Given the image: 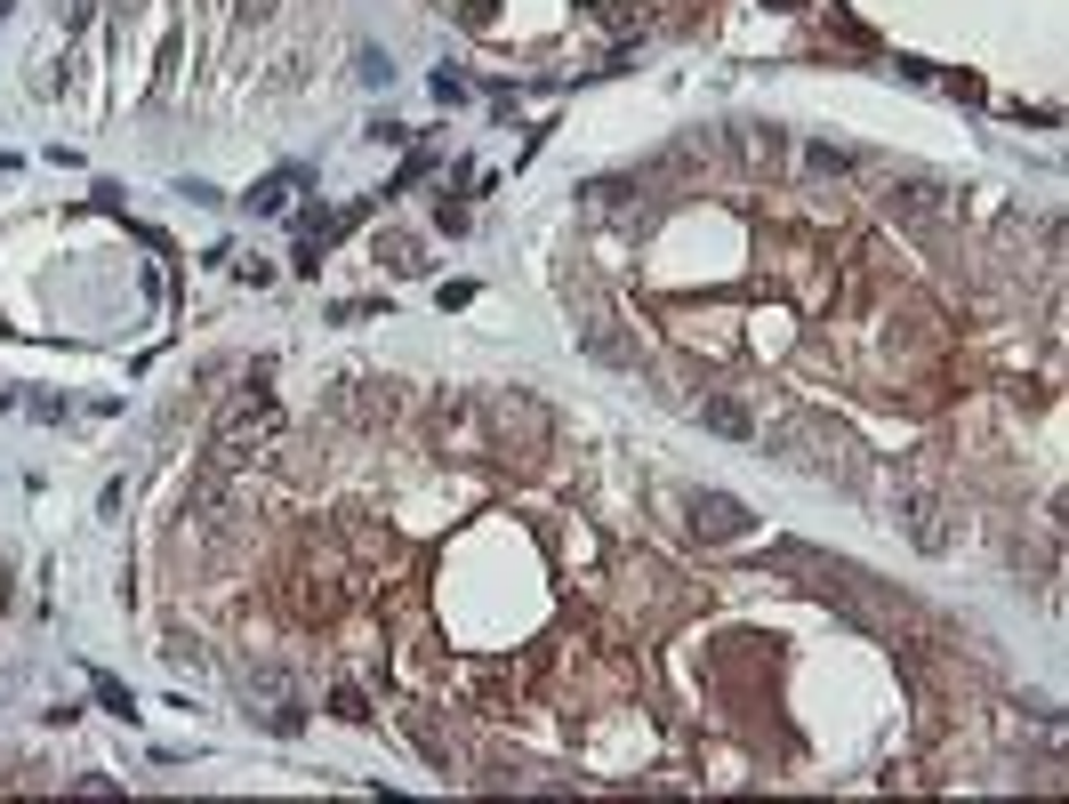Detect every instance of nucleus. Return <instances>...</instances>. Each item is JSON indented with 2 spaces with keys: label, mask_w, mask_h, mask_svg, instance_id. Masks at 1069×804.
I'll list each match as a JSON object with an SVG mask.
<instances>
[{
  "label": "nucleus",
  "mask_w": 1069,
  "mask_h": 804,
  "mask_svg": "<svg viewBox=\"0 0 1069 804\" xmlns=\"http://www.w3.org/2000/svg\"><path fill=\"white\" fill-rule=\"evenodd\" d=\"M772 450L780 459H796V467H812L820 483H860V443L845 435V426H829V419H780L772 426Z\"/></svg>",
  "instance_id": "nucleus-1"
},
{
  "label": "nucleus",
  "mask_w": 1069,
  "mask_h": 804,
  "mask_svg": "<svg viewBox=\"0 0 1069 804\" xmlns=\"http://www.w3.org/2000/svg\"><path fill=\"white\" fill-rule=\"evenodd\" d=\"M748 523L756 515L732 499V491H700V499H692V531H700V540H748Z\"/></svg>",
  "instance_id": "nucleus-2"
},
{
  "label": "nucleus",
  "mask_w": 1069,
  "mask_h": 804,
  "mask_svg": "<svg viewBox=\"0 0 1069 804\" xmlns=\"http://www.w3.org/2000/svg\"><path fill=\"white\" fill-rule=\"evenodd\" d=\"M941 515H949V507H941L933 491H900V531H909L924 555H941V547H949V523H941Z\"/></svg>",
  "instance_id": "nucleus-3"
},
{
  "label": "nucleus",
  "mask_w": 1069,
  "mask_h": 804,
  "mask_svg": "<svg viewBox=\"0 0 1069 804\" xmlns=\"http://www.w3.org/2000/svg\"><path fill=\"white\" fill-rule=\"evenodd\" d=\"M580 346H587V362H604V370H635V362H644L611 314H587V322H580Z\"/></svg>",
  "instance_id": "nucleus-4"
},
{
  "label": "nucleus",
  "mask_w": 1069,
  "mask_h": 804,
  "mask_svg": "<svg viewBox=\"0 0 1069 804\" xmlns=\"http://www.w3.org/2000/svg\"><path fill=\"white\" fill-rule=\"evenodd\" d=\"M692 410H700L708 435H732V443H756V435H765V426H756V410L739 403V395H700Z\"/></svg>",
  "instance_id": "nucleus-5"
},
{
  "label": "nucleus",
  "mask_w": 1069,
  "mask_h": 804,
  "mask_svg": "<svg viewBox=\"0 0 1069 804\" xmlns=\"http://www.w3.org/2000/svg\"><path fill=\"white\" fill-rule=\"evenodd\" d=\"M893 210H909V218H933V210H941V185H933V177H909V185H893Z\"/></svg>",
  "instance_id": "nucleus-6"
},
{
  "label": "nucleus",
  "mask_w": 1069,
  "mask_h": 804,
  "mask_svg": "<svg viewBox=\"0 0 1069 804\" xmlns=\"http://www.w3.org/2000/svg\"><path fill=\"white\" fill-rule=\"evenodd\" d=\"M298 185H306L298 170H274V177H265V185H258V194H250V210H258V218H274V210H282V201H290V194H298Z\"/></svg>",
  "instance_id": "nucleus-7"
},
{
  "label": "nucleus",
  "mask_w": 1069,
  "mask_h": 804,
  "mask_svg": "<svg viewBox=\"0 0 1069 804\" xmlns=\"http://www.w3.org/2000/svg\"><path fill=\"white\" fill-rule=\"evenodd\" d=\"M378 258L395 265V274H419V265H426V258H419V242H410V234H378Z\"/></svg>",
  "instance_id": "nucleus-8"
},
{
  "label": "nucleus",
  "mask_w": 1069,
  "mask_h": 804,
  "mask_svg": "<svg viewBox=\"0 0 1069 804\" xmlns=\"http://www.w3.org/2000/svg\"><path fill=\"white\" fill-rule=\"evenodd\" d=\"M805 161H812L820 177H845V170H853V153H845V146H805Z\"/></svg>",
  "instance_id": "nucleus-9"
},
{
  "label": "nucleus",
  "mask_w": 1069,
  "mask_h": 804,
  "mask_svg": "<svg viewBox=\"0 0 1069 804\" xmlns=\"http://www.w3.org/2000/svg\"><path fill=\"white\" fill-rule=\"evenodd\" d=\"M331 716H346V725H370V700H362L355 684H338V692H331Z\"/></svg>",
  "instance_id": "nucleus-10"
},
{
  "label": "nucleus",
  "mask_w": 1069,
  "mask_h": 804,
  "mask_svg": "<svg viewBox=\"0 0 1069 804\" xmlns=\"http://www.w3.org/2000/svg\"><path fill=\"white\" fill-rule=\"evenodd\" d=\"M829 33H836V40H853V49H877V33L860 25V16H836V9H829Z\"/></svg>",
  "instance_id": "nucleus-11"
},
{
  "label": "nucleus",
  "mask_w": 1069,
  "mask_h": 804,
  "mask_svg": "<svg viewBox=\"0 0 1069 804\" xmlns=\"http://www.w3.org/2000/svg\"><path fill=\"white\" fill-rule=\"evenodd\" d=\"M748 153H756V161H780V153H788V137H780V129H756Z\"/></svg>",
  "instance_id": "nucleus-12"
},
{
  "label": "nucleus",
  "mask_w": 1069,
  "mask_h": 804,
  "mask_svg": "<svg viewBox=\"0 0 1069 804\" xmlns=\"http://www.w3.org/2000/svg\"><path fill=\"white\" fill-rule=\"evenodd\" d=\"M89 684H97V700H105V708H113V716H129V692H121V684H113V676H89Z\"/></svg>",
  "instance_id": "nucleus-13"
},
{
  "label": "nucleus",
  "mask_w": 1069,
  "mask_h": 804,
  "mask_svg": "<svg viewBox=\"0 0 1069 804\" xmlns=\"http://www.w3.org/2000/svg\"><path fill=\"white\" fill-rule=\"evenodd\" d=\"M355 73L370 81V89H378V81H386V73H395V65H386V57H378V49H362V57H355Z\"/></svg>",
  "instance_id": "nucleus-14"
},
{
  "label": "nucleus",
  "mask_w": 1069,
  "mask_h": 804,
  "mask_svg": "<svg viewBox=\"0 0 1069 804\" xmlns=\"http://www.w3.org/2000/svg\"><path fill=\"white\" fill-rule=\"evenodd\" d=\"M459 16L467 25H490V0H459Z\"/></svg>",
  "instance_id": "nucleus-15"
},
{
  "label": "nucleus",
  "mask_w": 1069,
  "mask_h": 804,
  "mask_svg": "<svg viewBox=\"0 0 1069 804\" xmlns=\"http://www.w3.org/2000/svg\"><path fill=\"white\" fill-rule=\"evenodd\" d=\"M241 16H274V0H241Z\"/></svg>",
  "instance_id": "nucleus-16"
},
{
  "label": "nucleus",
  "mask_w": 1069,
  "mask_h": 804,
  "mask_svg": "<svg viewBox=\"0 0 1069 804\" xmlns=\"http://www.w3.org/2000/svg\"><path fill=\"white\" fill-rule=\"evenodd\" d=\"M0 604H9V564H0Z\"/></svg>",
  "instance_id": "nucleus-17"
},
{
  "label": "nucleus",
  "mask_w": 1069,
  "mask_h": 804,
  "mask_svg": "<svg viewBox=\"0 0 1069 804\" xmlns=\"http://www.w3.org/2000/svg\"><path fill=\"white\" fill-rule=\"evenodd\" d=\"M0 16H9V0H0Z\"/></svg>",
  "instance_id": "nucleus-18"
}]
</instances>
